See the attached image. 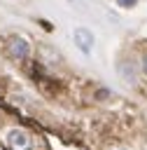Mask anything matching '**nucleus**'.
I'll use <instances>...</instances> for the list:
<instances>
[{
	"label": "nucleus",
	"instance_id": "2",
	"mask_svg": "<svg viewBox=\"0 0 147 150\" xmlns=\"http://www.w3.org/2000/svg\"><path fill=\"white\" fill-rule=\"evenodd\" d=\"M72 40H75V45L79 47V52H84V54H91V49H93V33L89 30V28H75L72 30Z\"/></svg>",
	"mask_w": 147,
	"mask_h": 150
},
{
	"label": "nucleus",
	"instance_id": "4",
	"mask_svg": "<svg viewBox=\"0 0 147 150\" xmlns=\"http://www.w3.org/2000/svg\"><path fill=\"white\" fill-rule=\"evenodd\" d=\"M117 70H119V77L124 80V82H131V84H135V63L131 61V59H121L119 63H117Z\"/></svg>",
	"mask_w": 147,
	"mask_h": 150
},
{
	"label": "nucleus",
	"instance_id": "3",
	"mask_svg": "<svg viewBox=\"0 0 147 150\" xmlns=\"http://www.w3.org/2000/svg\"><path fill=\"white\" fill-rule=\"evenodd\" d=\"M7 143H9L12 150H30V145H33L30 136H28L23 129H12V131L7 134Z\"/></svg>",
	"mask_w": 147,
	"mask_h": 150
},
{
	"label": "nucleus",
	"instance_id": "1",
	"mask_svg": "<svg viewBox=\"0 0 147 150\" xmlns=\"http://www.w3.org/2000/svg\"><path fill=\"white\" fill-rule=\"evenodd\" d=\"M28 52H30V45H28L23 38H19V35L9 38V42H7V54H9L14 61H23V59L28 56Z\"/></svg>",
	"mask_w": 147,
	"mask_h": 150
},
{
	"label": "nucleus",
	"instance_id": "5",
	"mask_svg": "<svg viewBox=\"0 0 147 150\" xmlns=\"http://www.w3.org/2000/svg\"><path fill=\"white\" fill-rule=\"evenodd\" d=\"M117 5H119V7L131 9V7H135V5H138V0H117Z\"/></svg>",
	"mask_w": 147,
	"mask_h": 150
},
{
	"label": "nucleus",
	"instance_id": "6",
	"mask_svg": "<svg viewBox=\"0 0 147 150\" xmlns=\"http://www.w3.org/2000/svg\"><path fill=\"white\" fill-rule=\"evenodd\" d=\"M142 73H145V75H147V54H145V56H142Z\"/></svg>",
	"mask_w": 147,
	"mask_h": 150
}]
</instances>
